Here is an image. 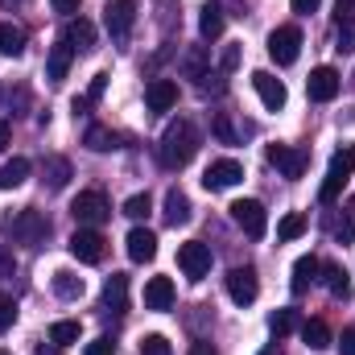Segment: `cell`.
<instances>
[{"mask_svg":"<svg viewBox=\"0 0 355 355\" xmlns=\"http://www.w3.org/2000/svg\"><path fill=\"white\" fill-rule=\"evenodd\" d=\"M198 33H202L207 42H215V37H223V4H215V0H207V4L198 8Z\"/></svg>","mask_w":355,"mask_h":355,"instance_id":"cell-20","label":"cell"},{"mask_svg":"<svg viewBox=\"0 0 355 355\" xmlns=\"http://www.w3.org/2000/svg\"><path fill=\"white\" fill-rule=\"evenodd\" d=\"M194 153H198V128H194L186 116H178L174 124L162 132L157 157H162V166H166V170H182V166H190V162H194Z\"/></svg>","mask_w":355,"mask_h":355,"instance_id":"cell-1","label":"cell"},{"mask_svg":"<svg viewBox=\"0 0 355 355\" xmlns=\"http://www.w3.org/2000/svg\"><path fill=\"white\" fill-rule=\"evenodd\" d=\"M339 50H355V17L339 21Z\"/></svg>","mask_w":355,"mask_h":355,"instance_id":"cell-41","label":"cell"},{"mask_svg":"<svg viewBox=\"0 0 355 355\" xmlns=\"http://www.w3.org/2000/svg\"><path fill=\"white\" fill-rule=\"evenodd\" d=\"M8 141H12V128H8V120H0V153L8 149Z\"/></svg>","mask_w":355,"mask_h":355,"instance_id":"cell-49","label":"cell"},{"mask_svg":"<svg viewBox=\"0 0 355 355\" xmlns=\"http://www.w3.org/2000/svg\"><path fill=\"white\" fill-rule=\"evenodd\" d=\"M124 244H128V257H132L137 265H149V261L157 257V236H153L149 227H132Z\"/></svg>","mask_w":355,"mask_h":355,"instance_id":"cell-15","label":"cell"},{"mask_svg":"<svg viewBox=\"0 0 355 355\" xmlns=\"http://www.w3.org/2000/svg\"><path fill=\"white\" fill-rule=\"evenodd\" d=\"M21 4H29V0H0V8H21Z\"/></svg>","mask_w":355,"mask_h":355,"instance_id":"cell-51","label":"cell"},{"mask_svg":"<svg viewBox=\"0 0 355 355\" xmlns=\"http://www.w3.org/2000/svg\"><path fill=\"white\" fill-rule=\"evenodd\" d=\"M190 355H219V352H215L207 339H198V343H190Z\"/></svg>","mask_w":355,"mask_h":355,"instance_id":"cell-47","label":"cell"},{"mask_svg":"<svg viewBox=\"0 0 355 355\" xmlns=\"http://www.w3.org/2000/svg\"><path fill=\"white\" fill-rule=\"evenodd\" d=\"M12 322H17V302L8 293H0V331H8Z\"/></svg>","mask_w":355,"mask_h":355,"instance_id":"cell-39","label":"cell"},{"mask_svg":"<svg viewBox=\"0 0 355 355\" xmlns=\"http://www.w3.org/2000/svg\"><path fill=\"white\" fill-rule=\"evenodd\" d=\"M103 306H107L112 314H124V310H128V277H124V272H112V277L103 281Z\"/></svg>","mask_w":355,"mask_h":355,"instance_id":"cell-18","label":"cell"},{"mask_svg":"<svg viewBox=\"0 0 355 355\" xmlns=\"http://www.w3.org/2000/svg\"><path fill=\"white\" fill-rule=\"evenodd\" d=\"M265 355H272V352H265Z\"/></svg>","mask_w":355,"mask_h":355,"instance_id":"cell-53","label":"cell"},{"mask_svg":"<svg viewBox=\"0 0 355 355\" xmlns=\"http://www.w3.org/2000/svg\"><path fill=\"white\" fill-rule=\"evenodd\" d=\"M42 182H46L50 190H62V186L71 182V162L58 157V153H50V157L42 162Z\"/></svg>","mask_w":355,"mask_h":355,"instance_id":"cell-24","label":"cell"},{"mask_svg":"<svg viewBox=\"0 0 355 355\" xmlns=\"http://www.w3.org/2000/svg\"><path fill=\"white\" fill-rule=\"evenodd\" d=\"M62 42L71 46V50H95V25L91 21H83V17H71L67 21V29H62Z\"/></svg>","mask_w":355,"mask_h":355,"instance_id":"cell-17","label":"cell"},{"mask_svg":"<svg viewBox=\"0 0 355 355\" xmlns=\"http://www.w3.org/2000/svg\"><path fill=\"white\" fill-rule=\"evenodd\" d=\"M293 327H297V310H277V314L268 318V331H272L277 339H285Z\"/></svg>","mask_w":355,"mask_h":355,"instance_id":"cell-35","label":"cell"},{"mask_svg":"<svg viewBox=\"0 0 355 355\" xmlns=\"http://www.w3.org/2000/svg\"><path fill=\"white\" fill-rule=\"evenodd\" d=\"M335 240H339V244H352V240H355V211L343 215V223L335 227Z\"/></svg>","mask_w":355,"mask_h":355,"instance_id":"cell-40","label":"cell"},{"mask_svg":"<svg viewBox=\"0 0 355 355\" xmlns=\"http://www.w3.org/2000/svg\"><path fill=\"white\" fill-rule=\"evenodd\" d=\"M339 87H343V79H339L335 67H318V71H310V79H306V91H310L314 103H331V99L339 95Z\"/></svg>","mask_w":355,"mask_h":355,"instance_id":"cell-11","label":"cell"},{"mask_svg":"<svg viewBox=\"0 0 355 355\" xmlns=\"http://www.w3.org/2000/svg\"><path fill=\"white\" fill-rule=\"evenodd\" d=\"M352 170H355V145H343V149L331 157V170H327V182H322L318 198H322V202H335L339 190H343V182L352 178Z\"/></svg>","mask_w":355,"mask_h":355,"instance_id":"cell-5","label":"cell"},{"mask_svg":"<svg viewBox=\"0 0 355 355\" xmlns=\"http://www.w3.org/2000/svg\"><path fill=\"white\" fill-rule=\"evenodd\" d=\"M297 54H302V29H297V25H277V29L268 33V58H272L277 67H293Z\"/></svg>","mask_w":355,"mask_h":355,"instance_id":"cell-3","label":"cell"},{"mask_svg":"<svg viewBox=\"0 0 355 355\" xmlns=\"http://www.w3.org/2000/svg\"><path fill=\"white\" fill-rule=\"evenodd\" d=\"M25 178H29V162H25V157H12V162H4V166H0V186H4V190L21 186Z\"/></svg>","mask_w":355,"mask_h":355,"instance_id":"cell-31","label":"cell"},{"mask_svg":"<svg viewBox=\"0 0 355 355\" xmlns=\"http://www.w3.org/2000/svg\"><path fill=\"white\" fill-rule=\"evenodd\" d=\"M132 21H137V0H107L103 4V25H107L112 42H128Z\"/></svg>","mask_w":355,"mask_h":355,"instance_id":"cell-7","label":"cell"},{"mask_svg":"<svg viewBox=\"0 0 355 355\" xmlns=\"http://www.w3.org/2000/svg\"><path fill=\"white\" fill-rule=\"evenodd\" d=\"M79 322H71V318H62V322H54L50 327V343H58V347H71V343H79Z\"/></svg>","mask_w":355,"mask_h":355,"instance_id":"cell-33","label":"cell"},{"mask_svg":"<svg viewBox=\"0 0 355 355\" xmlns=\"http://www.w3.org/2000/svg\"><path fill=\"white\" fill-rule=\"evenodd\" d=\"M87 355H116V339L112 335H99L95 343H87Z\"/></svg>","mask_w":355,"mask_h":355,"instance_id":"cell-42","label":"cell"},{"mask_svg":"<svg viewBox=\"0 0 355 355\" xmlns=\"http://www.w3.org/2000/svg\"><path fill=\"white\" fill-rule=\"evenodd\" d=\"M252 87H257V95H261V103H265L268 112H281L285 107V83L272 75V71H252Z\"/></svg>","mask_w":355,"mask_h":355,"instance_id":"cell-13","label":"cell"},{"mask_svg":"<svg viewBox=\"0 0 355 355\" xmlns=\"http://www.w3.org/2000/svg\"><path fill=\"white\" fill-rule=\"evenodd\" d=\"M50 4H54V12H67V17H71V12H79L83 0H50Z\"/></svg>","mask_w":355,"mask_h":355,"instance_id":"cell-45","label":"cell"},{"mask_svg":"<svg viewBox=\"0 0 355 355\" xmlns=\"http://www.w3.org/2000/svg\"><path fill=\"white\" fill-rule=\"evenodd\" d=\"M339 355H355V327H347L339 335Z\"/></svg>","mask_w":355,"mask_h":355,"instance_id":"cell-44","label":"cell"},{"mask_svg":"<svg viewBox=\"0 0 355 355\" xmlns=\"http://www.w3.org/2000/svg\"><path fill=\"white\" fill-rule=\"evenodd\" d=\"M0 54L4 58H21L25 54V29L12 21H0Z\"/></svg>","mask_w":355,"mask_h":355,"instance_id":"cell-26","label":"cell"},{"mask_svg":"<svg viewBox=\"0 0 355 355\" xmlns=\"http://www.w3.org/2000/svg\"><path fill=\"white\" fill-rule=\"evenodd\" d=\"M37 355H62V347H58V343H42V347H37Z\"/></svg>","mask_w":355,"mask_h":355,"instance_id":"cell-50","label":"cell"},{"mask_svg":"<svg viewBox=\"0 0 355 355\" xmlns=\"http://www.w3.org/2000/svg\"><path fill=\"white\" fill-rule=\"evenodd\" d=\"M71 257L83 261V265H99V261H103V236H99L95 227H79V232L71 236Z\"/></svg>","mask_w":355,"mask_h":355,"instance_id":"cell-12","label":"cell"},{"mask_svg":"<svg viewBox=\"0 0 355 355\" xmlns=\"http://www.w3.org/2000/svg\"><path fill=\"white\" fill-rule=\"evenodd\" d=\"M355 17V0H339V21H352Z\"/></svg>","mask_w":355,"mask_h":355,"instance_id":"cell-48","label":"cell"},{"mask_svg":"<svg viewBox=\"0 0 355 355\" xmlns=\"http://www.w3.org/2000/svg\"><path fill=\"white\" fill-rule=\"evenodd\" d=\"M232 219H236V227H244V236L248 240H265V232H268V215H265V207L257 202V198H236L232 207Z\"/></svg>","mask_w":355,"mask_h":355,"instance_id":"cell-4","label":"cell"},{"mask_svg":"<svg viewBox=\"0 0 355 355\" xmlns=\"http://www.w3.org/2000/svg\"><path fill=\"white\" fill-rule=\"evenodd\" d=\"M145 103H149V112H170L178 103V83L174 79H153L145 87Z\"/></svg>","mask_w":355,"mask_h":355,"instance_id":"cell-16","label":"cell"},{"mask_svg":"<svg viewBox=\"0 0 355 355\" xmlns=\"http://www.w3.org/2000/svg\"><path fill=\"white\" fill-rule=\"evenodd\" d=\"M302 343H306V347H314V352L331 347V327H327L322 318H310V322H302Z\"/></svg>","mask_w":355,"mask_h":355,"instance_id":"cell-30","label":"cell"},{"mask_svg":"<svg viewBox=\"0 0 355 355\" xmlns=\"http://www.w3.org/2000/svg\"><path fill=\"white\" fill-rule=\"evenodd\" d=\"M0 355H8V352H0Z\"/></svg>","mask_w":355,"mask_h":355,"instance_id":"cell-52","label":"cell"},{"mask_svg":"<svg viewBox=\"0 0 355 355\" xmlns=\"http://www.w3.org/2000/svg\"><path fill=\"white\" fill-rule=\"evenodd\" d=\"M4 232H8V240H12V244H21V248H37V244L50 236V223H46V215H42V211L21 207V211H12V215L4 219Z\"/></svg>","mask_w":355,"mask_h":355,"instance_id":"cell-2","label":"cell"},{"mask_svg":"<svg viewBox=\"0 0 355 355\" xmlns=\"http://www.w3.org/2000/svg\"><path fill=\"white\" fill-rule=\"evenodd\" d=\"M71 215L79 219V227H99V223L112 219V207H107V198H103L99 190H83V194L71 202Z\"/></svg>","mask_w":355,"mask_h":355,"instance_id":"cell-6","label":"cell"},{"mask_svg":"<svg viewBox=\"0 0 355 355\" xmlns=\"http://www.w3.org/2000/svg\"><path fill=\"white\" fill-rule=\"evenodd\" d=\"M141 355H174V347H170L166 335H145L141 339Z\"/></svg>","mask_w":355,"mask_h":355,"instance_id":"cell-36","label":"cell"},{"mask_svg":"<svg viewBox=\"0 0 355 355\" xmlns=\"http://www.w3.org/2000/svg\"><path fill=\"white\" fill-rule=\"evenodd\" d=\"M302 232H306V215H302V211H289V215H285V219L277 223V240H281V244L297 240Z\"/></svg>","mask_w":355,"mask_h":355,"instance_id":"cell-32","label":"cell"},{"mask_svg":"<svg viewBox=\"0 0 355 355\" xmlns=\"http://www.w3.org/2000/svg\"><path fill=\"white\" fill-rule=\"evenodd\" d=\"M211 132H215L223 145H236V141H240L236 128H232V120H227V112H211Z\"/></svg>","mask_w":355,"mask_h":355,"instance_id":"cell-34","label":"cell"},{"mask_svg":"<svg viewBox=\"0 0 355 355\" xmlns=\"http://www.w3.org/2000/svg\"><path fill=\"white\" fill-rule=\"evenodd\" d=\"M236 182H244V166L236 157H223V162H211L207 174H202V186L207 190H232Z\"/></svg>","mask_w":355,"mask_h":355,"instance_id":"cell-10","label":"cell"},{"mask_svg":"<svg viewBox=\"0 0 355 355\" xmlns=\"http://www.w3.org/2000/svg\"><path fill=\"white\" fill-rule=\"evenodd\" d=\"M103 87H107V75H95V79H91V87H87V99H75V112H87L91 103L103 95Z\"/></svg>","mask_w":355,"mask_h":355,"instance_id":"cell-38","label":"cell"},{"mask_svg":"<svg viewBox=\"0 0 355 355\" xmlns=\"http://www.w3.org/2000/svg\"><path fill=\"white\" fill-rule=\"evenodd\" d=\"M50 285H54V293L67 297V302H71V297H83V277H75L71 268H58V272L50 277Z\"/></svg>","mask_w":355,"mask_h":355,"instance_id":"cell-29","label":"cell"},{"mask_svg":"<svg viewBox=\"0 0 355 355\" xmlns=\"http://www.w3.org/2000/svg\"><path fill=\"white\" fill-rule=\"evenodd\" d=\"M174 306V281L170 277H149L145 285V310H170Z\"/></svg>","mask_w":355,"mask_h":355,"instance_id":"cell-19","label":"cell"},{"mask_svg":"<svg viewBox=\"0 0 355 355\" xmlns=\"http://www.w3.org/2000/svg\"><path fill=\"white\" fill-rule=\"evenodd\" d=\"M149 211H153V202H149V194H132V198L124 202V215H128V219H145Z\"/></svg>","mask_w":355,"mask_h":355,"instance_id":"cell-37","label":"cell"},{"mask_svg":"<svg viewBox=\"0 0 355 355\" xmlns=\"http://www.w3.org/2000/svg\"><path fill=\"white\" fill-rule=\"evenodd\" d=\"M352 83H355V79H352Z\"/></svg>","mask_w":355,"mask_h":355,"instance_id":"cell-54","label":"cell"},{"mask_svg":"<svg viewBox=\"0 0 355 355\" xmlns=\"http://www.w3.org/2000/svg\"><path fill=\"white\" fill-rule=\"evenodd\" d=\"M268 166H277L281 178H302L306 174V153L302 149H289V145H268Z\"/></svg>","mask_w":355,"mask_h":355,"instance_id":"cell-14","label":"cell"},{"mask_svg":"<svg viewBox=\"0 0 355 355\" xmlns=\"http://www.w3.org/2000/svg\"><path fill=\"white\" fill-rule=\"evenodd\" d=\"M227 293H232V302L236 306H252L257 302V293H261V281H257V268H232L227 272Z\"/></svg>","mask_w":355,"mask_h":355,"instance_id":"cell-9","label":"cell"},{"mask_svg":"<svg viewBox=\"0 0 355 355\" xmlns=\"http://www.w3.org/2000/svg\"><path fill=\"white\" fill-rule=\"evenodd\" d=\"M182 75L186 79H207L211 75V54H207V46H190L186 54H182Z\"/></svg>","mask_w":355,"mask_h":355,"instance_id":"cell-21","label":"cell"},{"mask_svg":"<svg viewBox=\"0 0 355 355\" xmlns=\"http://www.w3.org/2000/svg\"><path fill=\"white\" fill-rule=\"evenodd\" d=\"M166 223H170V227H178V223H190V198H186L178 186L166 194Z\"/></svg>","mask_w":355,"mask_h":355,"instance_id":"cell-28","label":"cell"},{"mask_svg":"<svg viewBox=\"0 0 355 355\" xmlns=\"http://www.w3.org/2000/svg\"><path fill=\"white\" fill-rule=\"evenodd\" d=\"M71 58H75V50H71L67 42H58V46L50 50V58H46V79H50V83H62L67 71H71Z\"/></svg>","mask_w":355,"mask_h":355,"instance_id":"cell-23","label":"cell"},{"mask_svg":"<svg viewBox=\"0 0 355 355\" xmlns=\"http://www.w3.org/2000/svg\"><path fill=\"white\" fill-rule=\"evenodd\" d=\"M289 4H293V12H302V17H306V12H318V4H322V0H289Z\"/></svg>","mask_w":355,"mask_h":355,"instance_id":"cell-46","label":"cell"},{"mask_svg":"<svg viewBox=\"0 0 355 355\" xmlns=\"http://www.w3.org/2000/svg\"><path fill=\"white\" fill-rule=\"evenodd\" d=\"M318 272H322V261L310 252V257H297V265H293V293L302 297L314 281H318Z\"/></svg>","mask_w":355,"mask_h":355,"instance_id":"cell-22","label":"cell"},{"mask_svg":"<svg viewBox=\"0 0 355 355\" xmlns=\"http://www.w3.org/2000/svg\"><path fill=\"white\" fill-rule=\"evenodd\" d=\"M178 268H182L190 281H202V277L211 272V248H207L202 240H186V244L178 248Z\"/></svg>","mask_w":355,"mask_h":355,"instance_id":"cell-8","label":"cell"},{"mask_svg":"<svg viewBox=\"0 0 355 355\" xmlns=\"http://www.w3.org/2000/svg\"><path fill=\"white\" fill-rule=\"evenodd\" d=\"M236 67H240V46H227V50H223V58H219V71H223V75H232Z\"/></svg>","mask_w":355,"mask_h":355,"instance_id":"cell-43","label":"cell"},{"mask_svg":"<svg viewBox=\"0 0 355 355\" xmlns=\"http://www.w3.org/2000/svg\"><path fill=\"white\" fill-rule=\"evenodd\" d=\"M83 145H87L91 153H112V149H120V137L112 128H103V124H91L87 132H83Z\"/></svg>","mask_w":355,"mask_h":355,"instance_id":"cell-27","label":"cell"},{"mask_svg":"<svg viewBox=\"0 0 355 355\" xmlns=\"http://www.w3.org/2000/svg\"><path fill=\"white\" fill-rule=\"evenodd\" d=\"M322 281H327L331 297H339V302L352 297V272H347L343 265H322Z\"/></svg>","mask_w":355,"mask_h":355,"instance_id":"cell-25","label":"cell"}]
</instances>
